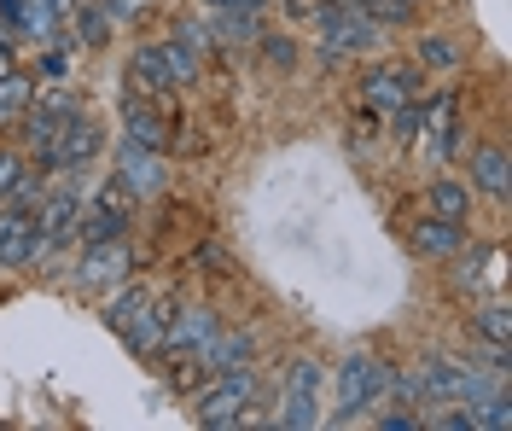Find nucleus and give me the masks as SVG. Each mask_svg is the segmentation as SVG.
Wrapping results in <instances>:
<instances>
[{
    "mask_svg": "<svg viewBox=\"0 0 512 431\" xmlns=\"http://www.w3.org/2000/svg\"><path fill=\"white\" fill-rule=\"evenodd\" d=\"M390 397V367L373 362V356H344L338 362V379H332V420H350L361 408H373V402Z\"/></svg>",
    "mask_w": 512,
    "mask_h": 431,
    "instance_id": "obj_1",
    "label": "nucleus"
},
{
    "mask_svg": "<svg viewBox=\"0 0 512 431\" xmlns=\"http://www.w3.org/2000/svg\"><path fill=\"white\" fill-rule=\"evenodd\" d=\"M251 402H256V379H251V367H239V373H222L216 385H204L192 397V420L198 426H239Z\"/></svg>",
    "mask_w": 512,
    "mask_h": 431,
    "instance_id": "obj_2",
    "label": "nucleus"
},
{
    "mask_svg": "<svg viewBox=\"0 0 512 431\" xmlns=\"http://www.w3.org/2000/svg\"><path fill=\"white\" fill-rule=\"evenodd\" d=\"M315 30H320V47L338 59V53H367L379 41V24H367L361 12H350L344 0H320L315 6Z\"/></svg>",
    "mask_w": 512,
    "mask_h": 431,
    "instance_id": "obj_3",
    "label": "nucleus"
},
{
    "mask_svg": "<svg viewBox=\"0 0 512 431\" xmlns=\"http://www.w3.org/2000/svg\"><path fill=\"white\" fill-rule=\"evenodd\" d=\"M320 362H291L286 373V391H280V426L291 431H309L320 420Z\"/></svg>",
    "mask_w": 512,
    "mask_h": 431,
    "instance_id": "obj_4",
    "label": "nucleus"
},
{
    "mask_svg": "<svg viewBox=\"0 0 512 431\" xmlns=\"http://www.w3.org/2000/svg\"><path fill=\"white\" fill-rule=\"evenodd\" d=\"M216 309H204V303H192V309H175L169 315V327H163V344L158 356H175V362H187V356H198L210 338H216Z\"/></svg>",
    "mask_w": 512,
    "mask_h": 431,
    "instance_id": "obj_5",
    "label": "nucleus"
},
{
    "mask_svg": "<svg viewBox=\"0 0 512 431\" xmlns=\"http://www.w3.org/2000/svg\"><path fill=\"white\" fill-rule=\"evenodd\" d=\"M117 181H123L134 199H158L163 181H169V164H163V152H152V146L123 140V152H117Z\"/></svg>",
    "mask_w": 512,
    "mask_h": 431,
    "instance_id": "obj_6",
    "label": "nucleus"
},
{
    "mask_svg": "<svg viewBox=\"0 0 512 431\" xmlns=\"http://www.w3.org/2000/svg\"><path fill=\"white\" fill-rule=\"evenodd\" d=\"M414 391L425 408H448V402H466V362H448V356H425L414 373Z\"/></svg>",
    "mask_w": 512,
    "mask_h": 431,
    "instance_id": "obj_7",
    "label": "nucleus"
},
{
    "mask_svg": "<svg viewBox=\"0 0 512 431\" xmlns=\"http://www.w3.org/2000/svg\"><path fill=\"white\" fill-rule=\"evenodd\" d=\"M30 117H24V140H59V129L70 123V117H82V100L76 94H64V88H47V94H30V105H24Z\"/></svg>",
    "mask_w": 512,
    "mask_h": 431,
    "instance_id": "obj_8",
    "label": "nucleus"
},
{
    "mask_svg": "<svg viewBox=\"0 0 512 431\" xmlns=\"http://www.w3.org/2000/svg\"><path fill=\"white\" fill-rule=\"evenodd\" d=\"M169 315H175V303H152V298H140V303H134V309L123 315V327H117V332L128 338V350H134V356H158Z\"/></svg>",
    "mask_w": 512,
    "mask_h": 431,
    "instance_id": "obj_9",
    "label": "nucleus"
},
{
    "mask_svg": "<svg viewBox=\"0 0 512 431\" xmlns=\"http://www.w3.org/2000/svg\"><path fill=\"white\" fill-rule=\"evenodd\" d=\"M419 94V70L408 65H390V70H373L367 76V88H361V100H367V111L373 117H390L402 100H414Z\"/></svg>",
    "mask_w": 512,
    "mask_h": 431,
    "instance_id": "obj_10",
    "label": "nucleus"
},
{
    "mask_svg": "<svg viewBox=\"0 0 512 431\" xmlns=\"http://www.w3.org/2000/svg\"><path fill=\"white\" fill-rule=\"evenodd\" d=\"M251 356H256V338L245 327H216V338L198 350V362L210 373H239V367H251Z\"/></svg>",
    "mask_w": 512,
    "mask_h": 431,
    "instance_id": "obj_11",
    "label": "nucleus"
},
{
    "mask_svg": "<svg viewBox=\"0 0 512 431\" xmlns=\"http://www.w3.org/2000/svg\"><path fill=\"white\" fill-rule=\"evenodd\" d=\"M169 123H175V117H163L146 94H128V100H123V134L134 140V146H152V152H163Z\"/></svg>",
    "mask_w": 512,
    "mask_h": 431,
    "instance_id": "obj_12",
    "label": "nucleus"
},
{
    "mask_svg": "<svg viewBox=\"0 0 512 431\" xmlns=\"http://www.w3.org/2000/svg\"><path fill=\"white\" fill-rule=\"evenodd\" d=\"M76 210H82V204H76V193H70V187H47V193H41V204H35V233H41L47 245L70 239V233H76Z\"/></svg>",
    "mask_w": 512,
    "mask_h": 431,
    "instance_id": "obj_13",
    "label": "nucleus"
},
{
    "mask_svg": "<svg viewBox=\"0 0 512 431\" xmlns=\"http://www.w3.org/2000/svg\"><path fill=\"white\" fill-rule=\"evenodd\" d=\"M35 257V216L0 204V268H24Z\"/></svg>",
    "mask_w": 512,
    "mask_h": 431,
    "instance_id": "obj_14",
    "label": "nucleus"
},
{
    "mask_svg": "<svg viewBox=\"0 0 512 431\" xmlns=\"http://www.w3.org/2000/svg\"><path fill=\"white\" fill-rule=\"evenodd\" d=\"M99 140H105V129H99L88 111H82V117H70V123L59 129V164L64 169L94 164V158H99Z\"/></svg>",
    "mask_w": 512,
    "mask_h": 431,
    "instance_id": "obj_15",
    "label": "nucleus"
},
{
    "mask_svg": "<svg viewBox=\"0 0 512 431\" xmlns=\"http://www.w3.org/2000/svg\"><path fill=\"white\" fill-rule=\"evenodd\" d=\"M175 82H169V59H163V47H134V59H128V94H146V100H158L169 94Z\"/></svg>",
    "mask_w": 512,
    "mask_h": 431,
    "instance_id": "obj_16",
    "label": "nucleus"
},
{
    "mask_svg": "<svg viewBox=\"0 0 512 431\" xmlns=\"http://www.w3.org/2000/svg\"><path fill=\"white\" fill-rule=\"evenodd\" d=\"M198 53H204V30H198V24H181L175 41H163V59H169V82H175V88L198 82Z\"/></svg>",
    "mask_w": 512,
    "mask_h": 431,
    "instance_id": "obj_17",
    "label": "nucleus"
},
{
    "mask_svg": "<svg viewBox=\"0 0 512 431\" xmlns=\"http://www.w3.org/2000/svg\"><path fill=\"white\" fill-rule=\"evenodd\" d=\"M123 228H128V216L123 210H111V204L99 199H88L82 204V210H76V239H82V245H105V239H123Z\"/></svg>",
    "mask_w": 512,
    "mask_h": 431,
    "instance_id": "obj_18",
    "label": "nucleus"
},
{
    "mask_svg": "<svg viewBox=\"0 0 512 431\" xmlns=\"http://www.w3.org/2000/svg\"><path fill=\"white\" fill-rule=\"evenodd\" d=\"M128 245L123 239H105V245H88V257H82V280L88 286H111V280H123L128 274Z\"/></svg>",
    "mask_w": 512,
    "mask_h": 431,
    "instance_id": "obj_19",
    "label": "nucleus"
},
{
    "mask_svg": "<svg viewBox=\"0 0 512 431\" xmlns=\"http://www.w3.org/2000/svg\"><path fill=\"white\" fill-rule=\"evenodd\" d=\"M425 129H431V152H437V158H454V146H460L454 94H437V100H425Z\"/></svg>",
    "mask_w": 512,
    "mask_h": 431,
    "instance_id": "obj_20",
    "label": "nucleus"
},
{
    "mask_svg": "<svg viewBox=\"0 0 512 431\" xmlns=\"http://www.w3.org/2000/svg\"><path fill=\"white\" fill-rule=\"evenodd\" d=\"M460 239H466V228H460V222L425 216V222L414 228V251H425V257H454V251H460Z\"/></svg>",
    "mask_w": 512,
    "mask_h": 431,
    "instance_id": "obj_21",
    "label": "nucleus"
},
{
    "mask_svg": "<svg viewBox=\"0 0 512 431\" xmlns=\"http://www.w3.org/2000/svg\"><path fill=\"white\" fill-rule=\"evenodd\" d=\"M472 187L489 193V199L507 193V152H501V146H478V152H472Z\"/></svg>",
    "mask_w": 512,
    "mask_h": 431,
    "instance_id": "obj_22",
    "label": "nucleus"
},
{
    "mask_svg": "<svg viewBox=\"0 0 512 431\" xmlns=\"http://www.w3.org/2000/svg\"><path fill=\"white\" fill-rule=\"evenodd\" d=\"M431 216H443V222H466L472 216V187H460V181H431Z\"/></svg>",
    "mask_w": 512,
    "mask_h": 431,
    "instance_id": "obj_23",
    "label": "nucleus"
},
{
    "mask_svg": "<svg viewBox=\"0 0 512 431\" xmlns=\"http://www.w3.org/2000/svg\"><path fill=\"white\" fill-rule=\"evenodd\" d=\"M111 24H117L111 6H99V0H82V6H76V41H82V47H105V41H111Z\"/></svg>",
    "mask_w": 512,
    "mask_h": 431,
    "instance_id": "obj_24",
    "label": "nucleus"
},
{
    "mask_svg": "<svg viewBox=\"0 0 512 431\" xmlns=\"http://www.w3.org/2000/svg\"><path fill=\"white\" fill-rule=\"evenodd\" d=\"M262 6H222V41L227 47H251L256 35H262V18H256Z\"/></svg>",
    "mask_w": 512,
    "mask_h": 431,
    "instance_id": "obj_25",
    "label": "nucleus"
},
{
    "mask_svg": "<svg viewBox=\"0 0 512 431\" xmlns=\"http://www.w3.org/2000/svg\"><path fill=\"white\" fill-rule=\"evenodd\" d=\"M30 94H35L30 76H24V70H6V76H0V123H6V117H18V111L30 105Z\"/></svg>",
    "mask_w": 512,
    "mask_h": 431,
    "instance_id": "obj_26",
    "label": "nucleus"
},
{
    "mask_svg": "<svg viewBox=\"0 0 512 431\" xmlns=\"http://www.w3.org/2000/svg\"><path fill=\"white\" fill-rule=\"evenodd\" d=\"M478 338L483 344H512V309L507 303H489V309H478Z\"/></svg>",
    "mask_w": 512,
    "mask_h": 431,
    "instance_id": "obj_27",
    "label": "nucleus"
},
{
    "mask_svg": "<svg viewBox=\"0 0 512 431\" xmlns=\"http://www.w3.org/2000/svg\"><path fill=\"white\" fill-rule=\"evenodd\" d=\"M419 65H431V70H448V65H460V47L454 41H443V35H419Z\"/></svg>",
    "mask_w": 512,
    "mask_h": 431,
    "instance_id": "obj_28",
    "label": "nucleus"
},
{
    "mask_svg": "<svg viewBox=\"0 0 512 431\" xmlns=\"http://www.w3.org/2000/svg\"><path fill=\"white\" fill-rule=\"evenodd\" d=\"M390 123H396V140H414V134L425 129V100H419V94L414 100H402L396 111H390Z\"/></svg>",
    "mask_w": 512,
    "mask_h": 431,
    "instance_id": "obj_29",
    "label": "nucleus"
},
{
    "mask_svg": "<svg viewBox=\"0 0 512 431\" xmlns=\"http://www.w3.org/2000/svg\"><path fill=\"white\" fill-rule=\"evenodd\" d=\"M478 426H489V431H507L512 426V397H507V391H495V397L478 402Z\"/></svg>",
    "mask_w": 512,
    "mask_h": 431,
    "instance_id": "obj_30",
    "label": "nucleus"
},
{
    "mask_svg": "<svg viewBox=\"0 0 512 431\" xmlns=\"http://www.w3.org/2000/svg\"><path fill=\"white\" fill-rule=\"evenodd\" d=\"M256 41H262V59H268L274 70L297 65V41H291V35H256Z\"/></svg>",
    "mask_w": 512,
    "mask_h": 431,
    "instance_id": "obj_31",
    "label": "nucleus"
},
{
    "mask_svg": "<svg viewBox=\"0 0 512 431\" xmlns=\"http://www.w3.org/2000/svg\"><path fill=\"white\" fill-rule=\"evenodd\" d=\"M64 76H70L64 47H47V53H41V65H35V82H64Z\"/></svg>",
    "mask_w": 512,
    "mask_h": 431,
    "instance_id": "obj_32",
    "label": "nucleus"
},
{
    "mask_svg": "<svg viewBox=\"0 0 512 431\" xmlns=\"http://www.w3.org/2000/svg\"><path fill=\"white\" fill-rule=\"evenodd\" d=\"M24 175H30V164H24L18 152H0V199H6V193L24 181Z\"/></svg>",
    "mask_w": 512,
    "mask_h": 431,
    "instance_id": "obj_33",
    "label": "nucleus"
},
{
    "mask_svg": "<svg viewBox=\"0 0 512 431\" xmlns=\"http://www.w3.org/2000/svg\"><path fill=\"white\" fill-rule=\"evenodd\" d=\"M24 18H30V0H0V30L24 35Z\"/></svg>",
    "mask_w": 512,
    "mask_h": 431,
    "instance_id": "obj_34",
    "label": "nucleus"
},
{
    "mask_svg": "<svg viewBox=\"0 0 512 431\" xmlns=\"http://www.w3.org/2000/svg\"><path fill=\"white\" fill-rule=\"evenodd\" d=\"M448 408H454V402H448ZM437 426H448V431H478V402H472V408H454V414H443Z\"/></svg>",
    "mask_w": 512,
    "mask_h": 431,
    "instance_id": "obj_35",
    "label": "nucleus"
},
{
    "mask_svg": "<svg viewBox=\"0 0 512 431\" xmlns=\"http://www.w3.org/2000/svg\"><path fill=\"white\" fill-rule=\"evenodd\" d=\"M379 426L384 431H414L419 420H414V414H379Z\"/></svg>",
    "mask_w": 512,
    "mask_h": 431,
    "instance_id": "obj_36",
    "label": "nucleus"
},
{
    "mask_svg": "<svg viewBox=\"0 0 512 431\" xmlns=\"http://www.w3.org/2000/svg\"><path fill=\"white\" fill-rule=\"evenodd\" d=\"M6 70H18V53H12V35L0 30V76H6Z\"/></svg>",
    "mask_w": 512,
    "mask_h": 431,
    "instance_id": "obj_37",
    "label": "nucleus"
},
{
    "mask_svg": "<svg viewBox=\"0 0 512 431\" xmlns=\"http://www.w3.org/2000/svg\"><path fill=\"white\" fill-rule=\"evenodd\" d=\"M210 6L222 12V6H268V0H210Z\"/></svg>",
    "mask_w": 512,
    "mask_h": 431,
    "instance_id": "obj_38",
    "label": "nucleus"
},
{
    "mask_svg": "<svg viewBox=\"0 0 512 431\" xmlns=\"http://www.w3.org/2000/svg\"><path fill=\"white\" fill-rule=\"evenodd\" d=\"M47 6H53V12H59V18H64V6H70V0H47Z\"/></svg>",
    "mask_w": 512,
    "mask_h": 431,
    "instance_id": "obj_39",
    "label": "nucleus"
},
{
    "mask_svg": "<svg viewBox=\"0 0 512 431\" xmlns=\"http://www.w3.org/2000/svg\"><path fill=\"white\" fill-rule=\"evenodd\" d=\"M402 6H408V12H414V6H419V0H402Z\"/></svg>",
    "mask_w": 512,
    "mask_h": 431,
    "instance_id": "obj_40",
    "label": "nucleus"
}]
</instances>
